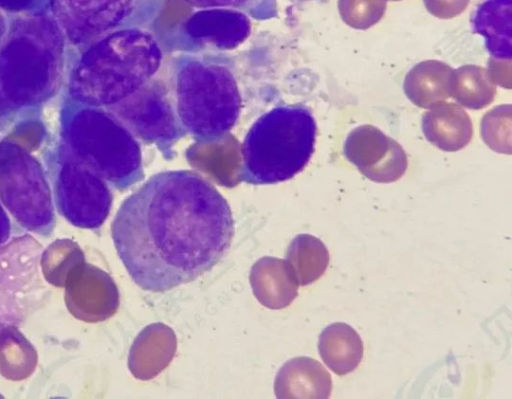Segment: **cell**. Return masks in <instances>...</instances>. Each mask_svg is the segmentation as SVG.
<instances>
[{"instance_id": "9", "label": "cell", "mask_w": 512, "mask_h": 399, "mask_svg": "<svg viewBox=\"0 0 512 399\" xmlns=\"http://www.w3.org/2000/svg\"><path fill=\"white\" fill-rule=\"evenodd\" d=\"M111 205L112 193L107 182L93 171L70 172L61 180L59 211L72 225L99 228Z\"/></svg>"}, {"instance_id": "3", "label": "cell", "mask_w": 512, "mask_h": 399, "mask_svg": "<svg viewBox=\"0 0 512 399\" xmlns=\"http://www.w3.org/2000/svg\"><path fill=\"white\" fill-rule=\"evenodd\" d=\"M174 107L185 133L211 143L236 124L241 96L232 71L223 63L185 55L174 66Z\"/></svg>"}, {"instance_id": "10", "label": "cell", "mask_w": 512, "mask_h": 399, "mask_svg": "<svg viewBox=\"0 0 512 399\" xmlns=\"http://www.w3.org/2000/svg\"><path fill=\"white\" fill-rule=\"evenodd\" d=\"M64 301L69 312L86 322L109 317L117 306V294L111 278L85 261L68 274Z\"/></svg>"}, {"instance_id": "2", "label": "cell", "mask_w": 512, "mask_h": 399, "mask_svg": "<svg viewBox=\"0 0 512 399\" xmlns=\"http://www.w3.org/2000/svg\"><path fill=\"white\" fill-rule=\"evenodd\" d=\"M317 125L303 105L277 106L250 127L241 146L240 179L254 185L293 178L314 152Z\"/></svg>"}, {"instance_id": "15", "label": "cell", "mask_w": 512, "mask_h": 399, "mask_svg": "<svg viewBox=\"0 0 512 399\" xmlns=\"http://www.w3.org/2000/svg\"><path fill=\"white\" fill-rule=\"evenodd\" d=\"M278 390L282 397L327 399L332 391V378L315 359L298 357L283 367Z\"/></svg>"}, {"instance_id": "24", "label": "cell", "mask_w": 512, "mask_h": 399, "mask_svg": "<svg viewBox=\"0 0 512 399\" xmlns=\"http://www.w3.org/2000/svg\"><path fill=\"white\" fill-rule=\"evenodd\" d=\"M470 0H423L426 10L440 19L459 16L468 7Z\"/></svg>"}, {"instance_id": "6", "label": "cell", "mask_w": 512, "mask_h": 399, "mask_svg": "<svg viewBox=\"0 0 512 399\" xmlns=\"http://www.w3.org/2000/svg\"><path fill=\"white\" fill-rule=\"evenodd\" d=\"M84 123L87 159L94 173L121 191L143 179L139 140L114 114L91 112Z\"/></svg>"}, {"instance_id": "17", "label": "cell", "mask_w": 512, "mask_h": 399, "mask_svg": "<svg viewBox=\"0 0 512 399\" xmlns=\"http://www.w3.org/2000/svg\"><path fill=\"white\" fill-rule=\"evenodd\" d=\"M38 355L16 325L0 328V374L7 380L21 381L31 376Z\"/></svg>"}, {"instance_id": "25", "label": "cell", "mask_w": 512, "mask_h": 399, "mask_svg": "<svg viewBox=\"0 0 512 399\" xmlns=\"http://www.w3.org/2000/svg\"><path fill=\"white\" fill-rule=\"evenodd\" d=\"M11 225L8 215L0 206V246L9 241Z\"/></svg>"}, {"instance_id": "16", "label": "cell", "mask_w": 512, "mask_h": 399, "mask_svg": "<svg viewBox=\"0 0 512 399\" xmlns=\"http://www.w3.org/2000/svg\"><path fill=\"white\" fill-rule=\"evenodd\" d=\"M318 350L327 367L335 374L344 376L360 364L364 346L354 328L349 324L336 322L321 332Z\"/></svg>"}, {"instance_id": "23", "label": "cell", "mask_w": 512, "mask_h": 399, "mask_svg": "<svg viewBox=\"0 0 512 399\" xmlns=\"http://www.w3.org/2000/svg\"><path fill=\"white\" fill-rule=\"evenodd\" d=\"M199 9L227 8L241 11L256 20H268L277 15L275 0H182Z\"/></svg>"}, {"instance_id": "14", "label": "cell", "mask_w": 512, "mask_h": 399, "mask_svg": "<svg viewBox=\"0 0 512 399\" xmlns=\"http://www.w3.org/2000/svg\"><path fill=\"white\" fill-rule=\"evenodd\" d=\"M512 0H484L475 9L473 31L484 37L491 58H512Z\"/></svg>"}, {"instance_id": "7", "label": "cell", "mask_w": 512, "mask_h": 399, "mask_svg": "<svg viewBox=\"0 0 512 399\" xmlns=\"http://www.w3.org/2000/svg\"><path fill=\"white\" fill-rule=\"evenodd\" d=\"M113 114L138 140L153 144L164 153L185 134L174 103L168 98L162 84L154 78L113 105Z\"/></svg>"}, {"instance_id": "5", "label": "cell", "mask_w": 512, "mask_h": 399, "mask_svg": "<svg viewBox=\"0 0 512 399\" xmlns=\"http://www.w3.org/2000/svg\"><path fill=\"white\" fill-rule=\"evenodd\" d=\"M42 245L30 234L0 246V328L18 325L45 300Z\"/></svg>"}, {"instance_id": "13", "label": "cell", "mask_w": 512, "mask_h": 399, "mask_svg": "<svg viewBox=\"0 0 512 399\" xmlns=\"http://www.w3.org/2000/svg\"><path fill=\"white\" fill-rule=\"evenodd\" d=\"M454 69L439 60H425L406 74L403 89L406 97L423 109H430L452 97Z\"/></svg>"}, {"instance_id": "1", "label": "cell", "mask_w": 512, "mask_h": 399, "mask_svg": "<svg viewBox=\"0 0 512 399\" xmlns=\"http://www.w3.org/2000/svg\"><path fill=\"white\" fill-rule=\"evenodd\" d=\"M111 235L134 283L163 292L197 279L222 259L234 220L226 199L203 176L169 170L124 200Z\"/></svg>"}, {"instance_id": "19", "label": "cell", "mask_w": 512, "mask_h": 399, "mask_svg": "<svg viewBox=\"0 0 512 399\" xmlns=\"http://www.w3.org/2000/svg\"><path fill=\"white\" fill-rule=\"evenodd\" d=\"M288 259L294 267L299 283L308 285L324 274L329 264V252L319 238L301 234L292 241Z\"/></svg>"}, {"instance_id": "4", "label": "cell", "mask_w": 512, "mask_h": 399, "mask_svg": "<svg viewBox=\"0 0 512 399\" xmlns=\"http://www.w3.org/2000/svg\"><path fill=\"white\" fill-rule=\"evenodd\" d=\"M163 51L150 32L120 29L104 38L88 55L83 84L85 96L97 104L113 106L154 78Z\"/></svg>"}, {"instance_id": "12", "label": "cell", "mask_w": 512, "mask_h": 399, "mask_svg": "<svg viewBox=\"0 0 512 399\" xmlns=\"http://www.w3.org/2000/svg\"><path fill=\"white\" fill-rule=\"evenodd\" d=\"M422 132L440 150L455 152L463 149L473 135L472 121L458 104L442 103L422 115Z\"/></svg>"}, {"instance_id": "26", "label": "cell", "mask_w": 512, "mask_h": 399, "mask_svg": "<svg viewBox=\"0 0 512 399\" xmlns=\"http://www.w3.org/2000/svg\"><path fill=\"white\" fill-rule=\"evenodd\" d=\"M392 1H399V0H392Z\"/></svg>"}, {"instance_id": "18", "label": "cell", "mask_w": 512, "mask_h": 399, "mask_svg": "<svg viewBox=\"0 0 512 399\" xmlns=\"http://www.w3.org/2000/svg\"><path fill=\"white\" fill-rule=\"evenodd\" d=\"M496 85L486 68L463 65L454 70L452 97L465 108L478 110L492 103Z\"/></svg>"}, {"instance_id": "11", "label": "cell", "mask_w": 512, "mask_h": 399, "mask_svg": "<svg viewBox=\"0 0 512 399\" xmlns=\"http://www.w3.org/2000/svg\"><path fill=\"white\" fill-rule=\"evenodd\" d=\"M180 32L195 46L231 50L249 37L251 22L248 15L238 10L207 8L187 17Z\"/></svg>"}, {"instance_id": "8", "label": "cell", "mask_w": 512, "mask_h": 399, "mask_svg": "<svg viewBox=\"0 0 512 399\" xmlns=\"http://www.w3.org/2000/svg\"><path fill=\"white\" fill-rule=\"evenodd\" d=\"M344 155L360 173L377 183L399 180L408 167L402 146L370 124L357 126L349 132L344 143Z\"/></svg>"}, {"instance_id": "22", "label": "cell", "mask_w": 512, "mask_h": 399, "mask_svg": "<svg viewBox=\"0 0 512 399\" xmlns=\"http://www.w3.org/2000/svg\"><path fill=\"white\" fill-rule=\"evenodd\" d=\"M386 7L387 0H338L341 19L357 30H366L378 23Z\"/></svg>"}, {"instance_id": "21", "label": "cell", "mask_w": 512, "mask_h": 399, "mask_svg": "<svg viewBox=\"0 0 512 399\" xmlns=\"http://www.w3.org/2000/svg\"><path fill=\"white\" fill-rule=\"evenodd\" d=\"M481 135L492 150L511 153V105H500L487 112L481 123Z\"/></svg>"}, {"instance_id": "20", "label": "cell", "mask_w": 512, "mask_h": 399, "mask_svg": "<svg viewBox=\"0 0 512 399\" xmlns=\"http://www.w3.org/2000/svg\"><path fill=\"white\" fill-rule=\"evenodd\" d=\"M84 261V254L76 242L71 239H57L42 250L40 269L44 280L55 287L63 288L68 274Z\"/></svg>"}]
</instances>
